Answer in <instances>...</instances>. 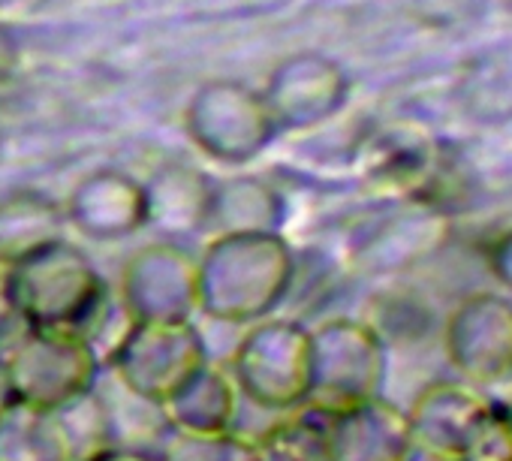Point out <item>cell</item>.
Here are the masks:
<instances>
[{
    "mask_svg": "<svg viewBox=\"0 0 512 461\" xmlns=\"http://www.w3.org/2000/svg\"><path fill=\"white\" fill-rule=\"evenodd\" d=\"M196 263L199 314L229 326H250L275 314L290 299L299 272L284 233L211 236Z\"/></svg>",
    "mask_w": 512,
    "mask_h": 461,
    "instance_id": "obj_1",
    "label": "cell"
},
{
    "mask_svg": "<svg viewBox=\"0 0 512 461\" xmlns=\"http://www.w3.org/2000/svg\"><path fill=\"white\" fill-rule=\"evenodd\" d=\"M4 272L16 311L34 329H70L88 338L112 305L94 260L67 239L43 245Z\"/></svg>",
    "mask_w": 512,
    "mask_h": 461,
    "instance_id": "obj_2",
    "label": "cell"
},
{
    "mask_svg": "<svg viewBox=\"0 0 512 461\" xmlns=\"http://www.w3.org/2000/svg\"><path fill=\"white\" fill-rule=\"evenodd\" d=\"M226 368L244 407H256L269 416L290 413L308 401L311 329L299 320L269 314L244 326Z\"/></svg>",
    "mask_w": 512,
    "mask_h": 461,
    "instance_id": "obj_3",
    "label": "cell"
},
{
    "mask_svg": "<svg viewBox=\"0 0 512 461\" xmlns=\"http://www.w3.org/2000/svg\"><path fill=\"white\" fill-rule=\"evenodd\" d=\"M184 130L205 157L226 166L256 160L281 133L263 91L238 79H211L199 85L187 100Z\"/></svg>",
    "mask_w": 512,
    "mask_h": 461,
    "instance_id": "obj_4",
    "label": "cell"
},
{
    "mask_svg": "<svg viewBox=\"0 0 512 461\" xmlns=\"http://www.w3.org/2000/svg\"><path fill=\"white\" fill-rule=\"evenodd\" d=\"M208 347L193 320L130 323L106 359V371L136 398L163 407L178 386L208 362Z\"/></svg>",
    "mask_w": 512,
    "mask_h": 461,
    "instance_id": "obj_5",
    "label": "cell"
},
{
    "mask_svg": "<svg viewBox=\"0 0 512 461\" xmlns=\"http://www.w3.org/2000/svg\"><path fill=\"white\" fill-rule=\"evenodd\" d=\"M4 368L19 401L49 410H61L64 404L88 395L103 374V362L88 338L70 329L34 326L7 356Z\"/></svg>",
    "mask_w": 512,
    "mask_h": 461,
    "instance_id": "obj_6",
    "label": "cell"
},
{
    "mask_svg": "<svg viewBox=\"0 0 512 461\" xmlns=\"http://www.w3.org/2000/svg\"><path fill=\"white\" fill-rule=\"evenodd\" d=\"M118 305L136 323H181L199 314L196 254L172 239L133 251L121 269Z\"/></svg>",
    "mask_w": 512,
    "mask_h": 461,
    "instance_id": "obj_7",
    "label": "cell"
},
{
    "mask_svg": "<svg viewBox=\"0 0 512 461\" xmlns=\"http://www.w3.org/2000/svg\"><path fill=\"white\" fill-rule=\"evenodd\" d=\"M380 377V341L353 320H329L311 329V386L305 407L344 413L371 398Z\"/></svg>",
    "mask_w": 512,
    "mask_h": 461,
    "instance_id": "obj_8",
    "label": "cell"
},
{
    "mask_svg": "<svg viewBox=\"0 0 512 461\" xmlns=\"http://www.w3.org/2000/svg\"><path fill=\"white\" fill-rule=\"evenodd\" d=\"M347 70L323 52L281 58L260 88L278 130H314L332 121L350 100Z\"/></svg>",
    "mask_w": 512,
    "mask_h": 461,
    "instance_id": "obj_9",
    "label": "cell"
},
{
    "mask_svg": "<svg viewBox=\"0 0 512 461\" xmlns=\"http://www.w3.org/2000/svg\"><path fill=\"white\" fill-rule=\"evenodd\" d=\"M64 217L91 242H121L148 226L145 187L121 169L85 175L64 202Z\"/></svg>",
    "mask_w": 512,
    "mask_h": 461,
    "instance_id": "obj_10",
    "label": "cell"
},
{
    "mask_svg": "<svg viewBox=\"0 0 512 461\" xmlns=\"http://www.w3.org/2000/svg\"><path fill=\"white\" fill-rule=\"evenodd\" d=\"M163 419L175 431L190 434H229L238 428L241 416V392L229 374V368L214 365L211 359L190 374L178 392L160 407Z\"/></svg>",
    "mask_w": 512,
    "mask_h": 461,
    "instance_id": "obj_11",
    "label": "cell"
},
{
    "mask_svg": "<svg viewBox=\"0 0 512 461\" xmlns=\"http://www.w3.org/2000/svg\"><path fill=\"white\" fill-rule=\"evenodd\" d=\"M287 202L281 190L263 175H232L211 181L205 233H281Z\"/></svg>",
    "mask_w": 512,
    "mask_h": 461,
    "instance_id": "obj_12",
    "label": "cell"
},
{
    "mask_svg": "<svg viewBox=\"0 0 512 461\" xmlns=\"http://www.w3.org/2000/svg\"><path fill=\"white\" fill-rule=\"evenodd\" d=\"M211 181L190 163H163L151 172L145 187L148 226L172 242L190 233H205V214L211 199Z\"/></svg>",
    "mask_w": 512,
    "mask_h": 461,
    "instance_id": "obj_13",
    "label": "cell"
},
{
    "mask_svg": "<svg viewBox=\"0 0 512 461\" xmlns=\"http://www.w3.org/2000/svg\"><path fill=\"white\" fill-rule=\"evenodd\" d=\"M0 461H79L64 416L13 398L0 416Z\"/></svg>",
    "mask_w": 512,
    "mask_h": 461,
    "instance_id": "obj_14",
    "label": "cell"
},
{
    "mask_svg": "<svg viewBox=\"0 0 512 461\" xmlns=\"http://www.w3.org/2000/svg\"><path fill=\"white\" fill-rule=\"evenodd\" d=\"M64 205L43 193H13L0 199V269H7L49 242L64 239Z\"/></svg>",
    "mask_w": 512,
    "mask_h": 461,
    "instance_id": "obj_15",
    "label": "cell"
},
{
    "mask_svg": "<svg viewBox=\"0 0 512 461\" xmlns=\"http://www.w3.org/2000/svg\"><path fill=\"white\" fill-rule=\"evenodd\" d=\"M374 172L383 181L419 190L431 178H437L440 157L428 136L413 130H389L374 145Z\"/></svg>",
    "mask_w": 512,
    "mask_h": 461,
    "instance_id": "obj_16",
    "label": "cell"
},
{
    "mask_svg": "<svg viewBox=\"0 0 512 461\" xmlns=\"http://www.w3.org/2000/svg\"><path fill=\"white\" fill-rule=\"evenodd\" d=\"M154 449L157 461H241L244 437L238 431L229 434H190L166 428Z\"/></svg>",
    "mask_w": 512,
    "mask_h": 461,
    "instance_id": "obj_17",
    "label": "cell"
},
{
    "mask_svg": "<svg viewBox=\"0 0 512 461\" xmlns=\"http://www.w3.org/2000/svg\"><path fill=\"white\" fill-rule=\"evenodd\" d=\"M16 67H19V40L4 22H0V85L13 79Z\"/></svg>",
    "mask_w": 512,
    "mask_h": 461,
    "instance_id": "obj_18",
    "label": "cell"
},
{
    "mask_svg": "<svg viewBox=\"0 0 512 461\" xmlns=\"http://www.w3.org/2000/svg\"><path fill=\"white\" fill-rule=\"evenodd\" d=\"M82 461H157V455L151 449H145V446L112 443V446H103V449H97L94 455H88Z\"/></svg>",
    "mask_w": 512,
    "mask_h": 461,
    "instance_id": "obj_19",
    "label": "cell"
},
{
    "mask_svg": "<svg viewBox=\"0 0 512 461\" xmlns=\"http://www.w3.org/2000/svg\"><path fill=\"white\" fill-rule=\"evenodd\" d=\"M10 314H16V305H13V296H10L7 272L0 269V320H7Z\"/></svg>",
    "mask_w": 512,
    "mask_h": 461,
    "instance_id": "obj_20",
    "label": "cell"
},
{
    "mask_svg": "<svg viewBox=\"0 0 512 461\" xmlns=\"http://www.w3.org/2000/svg\"><path fill=\"white\" fill-rule=\"evenodd\" d=\"M13 386H10V377H7V368L0 365V416H4V410L13 404Z\"/></svg>",
    "mask_w": 512,
    "mask_h": 461,
    "instance_id": "obj_21",
    "label": "cell"
},
{
    "mask_svg": "<svg viewBox=\"0 0 512 461\" xmlns=\"http://www.w3.org/2000/svg\"><path fill=\"white\" fill-rule=\"evenodd\" d=\"M0 145H4V139H0Z\"/></svg>",
    "mask_w": 512,
    "mask_h": 461,
    "instance_id": "obj_22",
    "label": "cell"
}]
</instances>
